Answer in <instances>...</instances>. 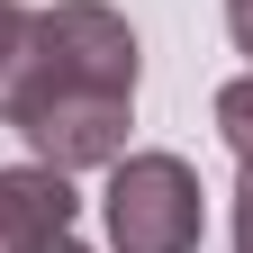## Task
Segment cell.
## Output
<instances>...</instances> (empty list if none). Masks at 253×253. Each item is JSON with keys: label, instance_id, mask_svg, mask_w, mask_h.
I'll list each match as a JSON object with an SVG mask.
<instances>
[{"label": "cell", "instance_id": "obj_3", "mask_svg": "<svg viewBox=\"0 0 253 253\" xmlns=\"http://www.w3.org/2000/svg\"><path fill=\"white\" fill-rule=\"evenodd\" d=\"M73 172L54 163H9L0 172V253H37L54 235H73Z\"/></svg>", "mask_w": 253, "mask_h": 253}, {"label": "cell", "instance_id": "obj_6", "mask_svg": "<svg viewBox=\"0 0 253 253\" xmlns=\"http://www.w3.org/2000/svg\"><path fill=\"white\" fill-rule=\"evenodd\" d=\"M235 253H253V172L235 181Z\"/></svg>", "mask_w": 253, "mask_h": 253}, {"label": "cell", "instance_id": "obj_8", "mask_svg": "<svg viewBox=\"0 0 253 253\" xmlns=\"http://www.w3.org/2000/svg\"><path fill=\"white\" fill-rule=\"evenodd\" d=\"M37 253H90V244H73V235H54V244H37Z\"/></svg>", "mask_w": 253, "mask_h": 253}, {"label": "cell", "instance_id": "obj_2", "mask_svg": "<svg viewBox=\"0 0 253 253\" xmlns=\"http://www.w3.org/2000/svg\"><path fill=\"white\" fill-rule=\"evenodd\" d=\"M100 208H109L118 253H199L208 235V190L181 154H118Z\"/></svg>", "mask_w": 253, "mask_h": 253}, {"label": "cell", "instance_id": "obj_5", "mask_svg": "<svg viewBox=\"0 0 253 253\" xmlns=\"http://www.w3.org/2000/svg\"><path fill=\"white\" fill-rule=\"evenodd\" d=\"M217 136H226V145H235V163L253 172V73L217 90Z\"/></svg>", "mask_w": 253, "mask_h": 253}, {"label": "cell", "instance_id": "obj_1", "mask_svg": "<svg viewBox=\"0 0 253 253\" xmlns=\"http://www.w3.org/2000/svg\"><path fill=\"white\" fill-rule=\"evenodd\" d=\"M136 73L145 45L109 0H54L27 27V73H18V109L9 126L27 136V154L54 172H100L126 154L136 126Z\"/></svg>", "mask_w": 253, "mask_h": 253}, {"label": "cell", "instance_id": "obj_7", "mask_svg": "<svg viewBox=\"0 0 253 253\" xmlns=\"http://www.w3.org/2000/svg\"><path fill=\"white\" fill-rule=\"evenodd\" d=\"M226 37H235V54H253V0H226Z\"/></svg>", "mask_w": 253, "mask_h": 253}, {"label": "cell", "instance_id": "obj_4", "mask_svg": "<svg viewBox=\"0 0 253 253\" xmlns=\"http://www.w3.org/2000/svg\"><path fill=\"white\" fill-rule=\"evenodd\" d=\"M27 27H37V9L0 0V118L18 109V73H27Z\"/></svg>", "mask_w": 253, "mask_h": 253}]
</instances>
